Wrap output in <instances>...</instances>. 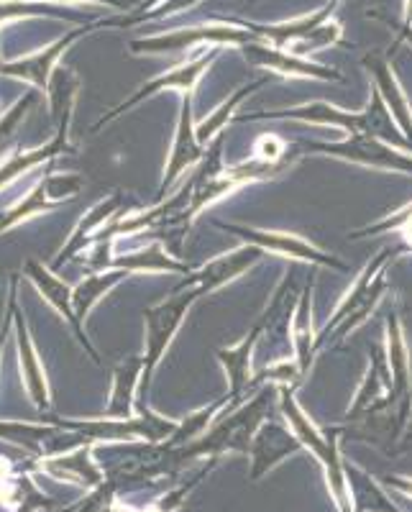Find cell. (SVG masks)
<instances>
[{"label": "cell", "mask_w": 412, "mask_h": 512, "mask_svg": "<svg viewBox=\"0 0 412 512\" xmlns=\"http://www.w3.org/2000/svg\"><path fill=\"white\" fill-rule=\"evenodd\" d=\"M274 408H279L277 387L274 384H262L251 395V400H241L233 408L223 410L215 418V423L208 428V433L200 436L198 441L177 448L159 446V451L164 456V464H167V472H180L182 466L195 459H223L226 454L249 456V448L256 431L272 418Z\"/></svg>", "instance_id": "1"}, {"label": "cell", "mask_w": 412, "mask_h": 512, "mask_svg": "<svg viewBox=\"0 0 412 512\" xmlns=\"http://www.w3.org/2000/svg\"><path fill=\"white\" fill-rule=\"evenodd\" d=\"M236 121H297L313 123V126H331L356 136H377V139L387 141V144L412 152V144L402 136L400 126H397L392 113L387 111V105H384V100L379 98V93L374 88L372 95H369V103L361 111H343V108H338L333 103H325V100H310V103L277 108V111L267 113H241V116H236Z\"/></svg>", "instance_id": "2"}, {"label": "cell", "mask_w": 412, "mask_h": 512, "mask_svg": "<svg viewBox=\"0 0 412 512\" xmlns=\"http://www.w3.org/2000/svg\"><path fill=\"white\" fill-rule=\"evenodd\" d=\"M395 254L397 251L384 246L372 262H366L364 269L356 274L349 290L343 292V297L338 300L336 308H333V313L318 328V341H315V351L318 354L336 346L343 338H349L351 333L359 331L366 320L372 318L374 310L382 305V300L389 292L387 267Z\"/></svg>", "instance_id": "3"}, {"label": "cell", "mask_w": 412, "mask_h": 512, "mask_svg": "<svg viewBox=\"0 0 412 512\" xmlns=\"http://www.w3.org/2000/svg\"><path fill=\"white\" fill-rule=\"evenodd\" d=\"M259 39L254 31L241 26L236 18H213L198 26H182L154 36H141L131 41L134 54H182L198 47H236Z\"/></svg>", "instance_id": "4"}, {"label": "cell", "mask_w": 412, "mask_h": 512, "mask_svg": "<svg viewBox=\"0 0 412 512\" xmlns=\"http://www.w3.org/2000/svg\"><path fill=\"white\" fill-rule=\"evenodd\" d=\"M200 297L203 295L195 287H177L167 300L151 305L144 313V354H141L144 356V379H141L144 390H149L151 377L167 356L169 346H172L182 323L190 315L192 305L198 303Z\"/></svg>", "instance_id": "5"}, {"label": "cell", "mask_w": 412, "mask_h": 512, "mask_svg": "<svg viewBox=\"0 0 412 512\" xmlns=\"http://www.w3.org/2000/svg\"><path fill=\"white\" fill-rule=\"evenodd\" d=\"M221 231L231 233L244 244L262 249L264 254L279 256V259H290V262L310 264V267H323L331 272H349V264L338 259L331 251L320 249L315 241L305 239L300 233L290 231H274V228H259V226H241V223H215Z\"/></svg>", "instance_id": "6"}, {"label": "cell", "mask_w": 412, "mask_h": 512, "mask_svg": "<svg viewBox=\"0 0 412 512\" xmlns=\"http://www.w3.org/2000/svg\"><path fill=\"white\" fill-rule=\"evenodd\" d=\"M302 154H315V157L338 159L346 164H359L377 172H392V175L412 177V152L392 146L377 136H346L341 141H313L302 146Z\"/></svg>", "instance_id": "7"}, {"label": "cell", "mask_w": 412, "mask_h": 512, "mask_svg": "<svg viewBox=\"0 0 412 512\" xmlns=\"http://www.w3.org/2000/svg\"><path fill=\"white\" fill-rule=\"evenodd\" d=\"M387 410H397L395 384H392V369H389L387 351H384V344H379L369 349V364H366V372L359 382V390H356L354 400H351V405L346 408L341 420L343 425H354L377 413H387Z\"/></svg>", "instance_id": "8"}, {"label": "cell", "mask_w": 412, "mask_h": 512, "mask_svg": "<svg viewBox=\"0 0 412 512\" xmlns=\"http://www.w3.org/2000/svg\"><path fill=\"white\" fill-rule=\"evenodd\" d=\"M218 49H221V47H205L203 52H198V54H195V57L185 59V62L175 64L172 70L162 72V75H157V77H154V80L144 82V85H141V88L136 90V93L131 95V98L123 100L121 105H116V108H113V111L108 113V116H103V121L98 123V128L105 126V123H111L113 118L123 116V113L131 111L134 105H139L141 100L151 98V95L167 93V90H175V93H180L182 98H185V95H192V93H195V90H198L200 80H203V77L208 75V70H210V67H213V62H215V59H218V54H221V52H218Z\"/></svg>", "instance_id": "9"}, {"label": "cell", "mask_w": 412, "mask_h": 512, "mask_svg": "<svg viewBox=\"0 0 412 512\" xmlns=\"http://www.w3.org/2000/svg\"><path fill=\"white\" fill-rule=\"evenodd\" d=\"M241 57L262 72H272L277 77H287V80H320V82H343V75L336 67L328 64L310 62L308 57H297V54L287 52L282 47H274L262 39H254L249 44L238 49Z\"/></svg>", "instance_id": "10"}, {"label": "cell", "mask_w": 412, "mask_h": 512, "mask_svg": "<svg viewBox=\"0 0 412 512\" xmlns=\"http://www.w3.org/2000/svg\"><path fill=\"white\" fill-rule=\"evenodd\" d=\"M205 152H208V146L200 141L198 121L192 116V95H185L180 105V116H177L175 139H172V149H169L162 182H159V200L167 198L169 190L185 177V172H192L203 162Z\"/></svg>", "instance_id": "11"}, {"label": "cell", "mask_w": 412, "mask_h": 512, "mask_svg": "<svg viewBox=\"0 0 412 512\" xmlns=\"http://www.w3.org/2000/svg\"><path fill=\"white\" fill-rule=\"evenodd\" d=\"M264 251L256 249L251 244H238L236 249L226 251V254L213 256L210 262H205L203 267L190 269L185 274V280L177 287H195L200 295H213V292L223 290V287L233 285L236 280H241L244 274H249L256 264L264 259Z\"/></svg>", "instance_id": "12"}, {"label": "cell", "mask_w": 412, "mask_h": 512, "mask_svg": "<svg viewBox=\"0 0 412 512\" xmlns=\"http://www.w3.org/2000/svg\"><path fill=\"white\" fill-rule=\"evenodd\" d=\"M305 451L302 443L297 441L295 433L290 431V425L285 420H272L256 431L254 441L249 448V482H262L267 474H272L277 466L285 464L290 456Z\"/></svg>", "instance_id": "13"}, {"label": "cell", "mask_w": 412, "mask_h": 512, "mask_svg": "<svg viewBox=\"0 0 412 512\" xmlns=\"http://www.w3.org/2000/svg\"><path fill=\"white\" fill-rule=\"evenodd\" d=\"M384 351H387L392 384H395V402L402 418H412V354L407 344V333L402 318L395 308L384 318Z\"/></svg>", "instance_id": "14"}, {"label": "cell", "mask_w": 412, "mask_h": 512, "mask_svg": "<svg viewBox=\"0 0 412 512\" xmlns=\"http://www.w3.org/2000/svg\"><path fill=\"white\" fill-rule=\"evenodd\" d=\"M361 64H364V70L372 77L374 90L384 100L387 111L392 113L395 123L400 126L402 136L412 144V103L407 98L405 88H402L400 77L395 75V67H392L389 54L382 52V49H374V52L361 57Z\"/></svg>", "instance_id": "15"}, {"label": "cell", "mask_w": 412, "mask_h": 512, "mask_svg": "<svg viewBox=\"0 0 412 512\" xmlns=\"http://www.w3.org/2000/svg\"><path fill=\"white\" fill-rule=\"evenodd\" d=\"M98 26H116V18H105V21H98V24H90V26H80V29H75L72 34L62 36V39H57L54 44H49L47 49H41V52L31 54V57L26 59H18V62H11V64H3V72L0 75H13V77H21V80H29L34 82L36 88H49V80H52L54 70H57V62L59 57H62L67 49L75 44L80 36L90 34V31H95Z\"/></svg>", "instance_id": "16"}, {"label": "cell", "mask_w": 412, "mask_h": 512, "mask_svg": "<svg viewBox=\"0 0 412 512\" xmlns=\"http://www.w3.org/2000/svg\"><path fill=\"white\" fill-rule=\"evenodd\" d=\"M264 336V323L256 318V323L251 326V331L246 333L238 344L233 346H223V349L215 351L218 361H221L223 372H226V382H228V392L226 395L231 397L233 402L246 400V392L254 384V374H251V361H254V351L259 346V338Z\"/></svg>", "instance_id": "17"}, {"label": "cell", "mask_w": 412, "mask_h": 512, "mask_svg": "<svg viewBox=\"0 0 412 512\" xmlns=\"http://www.w3.org/2000/svg\"><path fill=\"white\" fill-rule=\"evenodd\" d=\"M279 392V413L285 418V423L290 425V431L295 433L297 441L302 443V448L313 456L315 461H323L331 451V443L336 438V428L331 431H323L318 423L308 415V410L302 408L300 402H297L295 390L292 387H277Z\"/></svg>", "instance_id": "18"}, {"label": "cell", "mask_w": 412, "mask_h": 512, "mask_svg": "<svg viewBox=\"0 0 412 512\" xmlns=\"http://www.w3.org/2000/svg\"><path fill=\"white\" fill-rule=\"evenodd\" d=\"M313 292H315V280H310L308 285L302 287L300 295H297V305H295V313H292V323H290L292 356H295V361L300 364V369L305 377L310 374L315 356H318V351H315L318 331H315V326H313Z\"/></svg>", "instance_id": "19"}, {"label": "cell", "mask_w": 412, "mask_h": 512, "mask_svg": "<svg viewBox=\"0 0 412 512\" xmlns=\"http://www.w3.org/2000/svg\"><path fill=\"white\" fill-rule=\"evenodd\" d=\"M126 277H128L126 269H103V272L90 274V277H85L80 285L72 287V308H75L77 328H80L82 344H85V349L90 351V356H93V359H98V354H95V349L90 346L88 336H85V331H82V320L88 318L90 310H93L95 305H98L100 300H103V297L113 290V287L121 285Z\"/></svg>", "instance_id": "20"}, {"label": "cell", "mask_w": 412, "mask_h": 512, "mask_svg": "<svg viewBox=\"0 0 412 512\" xmlns=\"http://www.w3.org/2000/svg\"><path fill=\"white\" fill-rule=\"evenodd\" d=\"M144 379V356H128L116 367L111 379V397L105 418H134L136 390Z\"/></svg>", "instance_id": "21"}, {"label": "cell", "mask_w": 412, "mask_h": 512, "mask_svg": "<svg viewBox=\"0 0 412 512\" xmlns=\"http://www.w3.org/2000/svg\"><path fill=\"white\" fill-rule=\"evenodd\" d=\"M13 313H16V341H18V356H21V372L26 379V390H29L31 400L36 408H49V384L47 372L41 367L39 354H36L34 344H31L29 328H26L24 318L18 313L16 303H11Z\"/></svg>", "instance_id": "22"}, {"label": "cell", "mask_w": 412, "mask_h": 512, "mask_svg": "<svg viewBox=\"0 0 412 512\" xmlns=\"http://www.w3.org/2000/svg\"><path fill=\"white\" fill-rule=\"evenodd\" d=\"M111 269H126L128 274H134V272L187 274L190 272V267H187V264H182L177 256L169 254L159 239L151 241V244H146V246H141V249H136V251H128V254L116 256V259L111 262Z\"/></svg>", "instance_id": "23"}, {"label": "cell", "mask_w": 412, "mask_h": 512, "mask_svg": "<svg viewBox=\"0 0 412 512\" xmlns=\"http://www.w3.org/2000/svg\"><path fill=\"white\" fill-rule=\"evenodd\" d=\"M267 80L269 77H259V80L244 82L241 88H236L233 93H228V98L223 100L221 105H215L213 111H210L203 121H198L200 141H203L205 146H210L215 139H218V136H223V131H226L228 123L236 121V111L241 108V105H244V100L251 98L256 90H262L264 85H267Z\"/></svg>", "instance_id": "24"}, {"label": "cell", "mask_w": 412, "mask_h": 512, "mask_svg": "<svg viewBox=\"0 0 412 512\" xmlns=\"http://www.w3.org/2000/svg\"><path fill=\"white\" fill-rule=\"evenodd\" d=\"M346 474H349L351 500H354L356 512H402L387 495L384 482L374 479L366 469L346 461Z\"/></svg>", "instance_id": "25"}, {"label": "cell", "mask_w": 412, "mask_h": 512, "mask_svg": "<svg viewBox=\"0 0 412 512\" xmlns=\"http://www.w3.org/2000/svg\"><path fill=\"white\" fill-rule=\"evenodd\" d=\"M47 469L52 474H57V477L75 479L77 484H85V487H98V484H103V469L93 461V443L75 448L72 454L49 461Z\"/></svg>", "instance_id": "26"}, {"label": "cell", "mask_w": 412, "mask_h": 512, "mask_svg": "<svg viewBox=\"0 0 412 512\" xmlns=\"http://www.w3.org/2000/svg\"><path fill=\"white\" fill-rule=\"evenodd\" d=\"M26 274H29L31 280H34V285L39 287L41 295H44V300H47V303L52 305L59 315H64V318L70 320L72 326H75L77 336H80V328H77V320H75V308H72V287L64 285L57 274L49 272L47 267H41L39 262L26 264ZM80 341H82V336H80Z\"/></svg>", "instance_id": "27"}, {"label": "cell", "mask_w": 412, "mask_h": 512, "mask_svg": "<svg viewBox=\"0 0 412 512\" xmlns=\"http://www.w3.org/2000/svg\"><path fill=\"white\" fill-rule=\"evenodd\" d=\"M116 216H121V195H113V198H108V200H100V203L90 210L88 216L77 223V228L72 231L70 244H67V251H62V256H59L57 264L64 262V254H75V251H80L82 246L93 239V233H98L100 228H105V223H111Z\"/></svg>", "instance_id": "28"}, {"label": "cell", "mask_w": 412, "mask_h": 512, "mask_svg": "<svg viewBox=\"0 0 412 512\" xmlns=\"http://www.w3.org/2000/svg\"><path fill=\"white\" fill-rule=\"evenodd\" d=\"M64 152H67V131H57L52 144L41 146V149H36V152H29V154H13V157H8L6 162L0 164V187H6L8 182H13L18 175L29 172L31 167L41 164L44 159L57 157V154H64Z\"/></svg>", "instance_id": "29"}, {"label": "cell", "mask_w": 412, "mask_h": 512, "mask_svg": "<svg viewBox=\"0 0 412 512\" xmlns=\"http://www.w3.org/2000/svg\"><path fill=\"white\" fill-rule=\"evenodd\" d=\"M341 41H343V26L338 24L336 18H328L325 24H320L315 31H310L305 39H297L295 44H290L287 52L310 59V54L320 52V49L336 47V44H341Z\"/></svg>", "instance_id": "30"}, {"label": "cell", "mask_w": 412, "mask_h": 512, "mask_svg": "<svg viewBox=\"0 0 412 512\" xmlns=\"http://www.w3.org/2000/svg\"><path fill=\"white\" fill-rule=\"evenodd\" d=\"M52 436L49 428H39V425H24V423H0V438L11 441L16 446H24L26 451H36L41 454L44 448V438Z\"/></svg>", "instance_id": "31"}, {"label": "cell", "mask_w": 412, "mask_h": 512, "mask_svg": "<svg viewBox=\"0 0 412 512\" xmlns=\"http://www.w3.org/2000/svg\"><path fill=\"white\" fill-rule=\"evenodd\" d=\"M412 218V200L410 203L400 205L397 210H392L389 216H382L377 223H369V226L364 228H356V231H351L349 236L351 239H364V236H384V233H397V228L402 226V223H407Z\"/></svg>", "instance_id": "32"}, {"label": "cell", "mask_w": 412, "mask_h": 512, "mask_svg": "<svg viewBox=\"0 0 412 512\" xmlns=\"http://www.w3.org/2000/svg\"><path fill=\"white\" fill-rule=\"evenodd\" d=\"M251 157L262 159V162H290V144L279 139L277 134H262L251 146Z\"/></svg>", "instance_id": "33"}, {"label": "cell", "mask_w": 412, "mask_h": 512, "mask_svg": "<svg viewBox=\"0 0 412 512\" xmlns=\"http://www.w3.org/2000/svg\"><path fill=\"white\" fill-rule=\"evenodd\" d=\"M198 3L200 0H164L162 6H157V11L141 16L136 24H144V21H164V18H169V16H177V13H182V11H190V8H195Z\"/></svg>", "instance_id": "34"}, {"label": "cell", "mask_w": 412, "mask_h": 512, "mask_svg": "<svg viewBox=\"0 0 412 512\" xmlns=\"http://www.w3.org/2000/svg\"><path fill=\"white\" fill-rule=\"evenodd\" d=\"M47 185V195L52 200H62V198H72L77 190H80V177H54V180L44 182Z\"/></svg>", "instance_id": "35"}, {"label": "cell", "mask_w": 412, "mask_h": 512, "mask_svg": "<svg viewBox=\"0 0 412 512\" xmlns=\"http://www.w3.org/2000/svg\"><path fill=\"white\" fill-rule=\"evenodd\" d=\"M41 6H24V0H0V21H11V18L39 16Z\"/></svg>", "instance_id": "36"}, {"label": "cell", "mask_w": 412, "mask_h": 512, "mask_svg": "<svg viewBox=\"0 0 412 512\" xmlns=\"http://www.w3.org/2000/svg\"><path fill=\"white\" fill-rule=\"evenodd\" d=\"M382 482L387 489L407 497V500H412V477H407V474H389V477H384Z\"/></svg>", "instance_id": "37"}, {"label": "cell", "mask_w": 412, "mask_h": 512, "mask_svg": "<svg viewBox=\"0 0 412 512\" xmlns=\"http://www.w3.org/2000/svg\"><path fill=\"white\" fill-rule=\"evenodd\" d=\"M29 3V0H26ZM80 3H100V6H108V8H116V11H136L139 8L141 0H80Z\"/></svg>", "instance_id": "38"}, {"label": "cell", "mask_w": 412, "mask_h": 512, "mask_svg": "<svg viewBox=\"0 0 412 512\" xmlns=\"http://www.w3.org/2000/svg\"><path fill=\"white\" fill-rule=\"evenodd\" d=\"M405 41L412 47V26L410 29H400V26H397V39H395V44H392V52H395L400 44H405Z\"/></svg>", "instance_id": "39"}, {"label": "cell", "mask_w": 412, "mask_h": 512, "mask_svg": "<svg viewBox=\"0 0 412 512\" xmlns=\"http://www.w3.org/2000/svg\"><path fill=\"white\" fill-rule=\"evenodd\" d=\"M397 233H400L402 241H405V244L412 249V218H410V221H407V223H402V226L397 228Z\"/></svg>", "instance_id": "40"}, {"label": "cell", "mask_w": 412, "mask_h": 512, "mask_svg": "<svg viewBox=\"0 0 412 512\" xmlns=\"http://www.w3.org/2000/svg\"><path fill=\"white\" fill-rule=\"evenodd\" d=\"M412 26V0H405V13H402L400 29H410Z\"/></svg>", "instance_id": "41"}, {"label": "cell", "mask_w": 412, "mask_h": 512, "mask_svg": "<svg viewBox=\"0 0 412 512\" xmlns=\"http://www.w3.org/2000/svg\"><path fill=\"white\" fill-rule=\"evenodd\" d=\"M412 443V418H410V423H407V431H405V436H402V443L400 446L402 448H407Z\"/></svg>", "instance_id": "42"}, {"label": "cell", "mask_w": 412, "mask_h": 512, "mask_svg": "<svg viewBox=\"0 0 412 512\" xmlns=\"http://www.w3.org/2000/svg\"><path fill=\"white\" fill-rule=\"evenodd\" d=\"M36 510H44V507H41V505H34V502H29V505L18 507L16 512H36Z\"/></svg>", "instance_id": "43"}, {"label": "cell", "mask_w": 412, "mask_h": 512, "mask_svg": "<svg viewBox=\"0 0 412 512\" xmlns=\"http://www.w3.org/2000/svg\"><path fill=\"white\" fill-rule=\"evenodd\" d=\"M3 346H6V336L0 333V356H3Z\"/></svg>", "instance_id": "44"}, {"label": "cell", "mask_w": 412, "mask_h": 512, "mask_svg": "<svg viewBox=\"0 0 412 512\" xmlns=\"http://www.w3.org/2000/svg\"><path fill=\"white\" fill-rule=\"evenodd\" d=\"M0 72H3V59H0Z\"/></svg>", "instance_id": "45"}, {"label": "cell", "mask_w": 412, "mask_h": 512, "mask_svg": "<svg viewBox=\"0 0 412 512\" xmlns=\"http://www.w3.org/2000/svg\"><path fill=\"white\" fill-rule=\"evenodd\" d=\"M336 3H338V6H341V3H343V0H336Z\"/></svg>", "instance_id": "46"}, {"label": "cell", "mask_w": 412, "mask_h": 512, "mask_svg": "<svg viewBox=\"0 0 412 512\" xmlns=\"http://www.w3.org/2000/svg\"><path fill=\"white\" fill-rule=\"evenodd\" d=\"M346 512H356V510H346Z\"/></svg>", "instance_id": "47"}, {"label": "cell", "mask_w": 412, "mask_h": 512, "mask_svg": "<svg viewBox=\"0 0 412 512\" xmlns=\"http://www.w3.org/2000/svg\"><path fill=\"white\" fill-rule=\"evenodd\" d=\"M251 3H256V0H251Z\"/></svg>", "instance_id": "48"}]
</instances>
